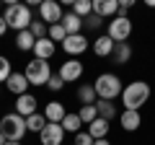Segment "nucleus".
<instances>
[{
  "mask_svg": "<svg viewBox=\"0 0 155 145\" xmlns=\"http://www.w3.org/2000/svg\"><path fill=\"white\" fill-rule=\"evenodd\" d=\"M150 99V83L145 80H132L129 86H124V93H122V104L124 109L129 112H140Z\"/></svg>",
  "mask_w": 155,
  "mask_h": 145,
  "instance_id": "obj_1",
  "label": "nucleus"
},
{
  "mask_svg": "<svg viewBox=\"0 0 155 145\" xmlns=\"http://www.w3.org/2000/svg\"><path fill=\"white\" fill-rule=\"evenodd\" d=\"M93 88L98 93V99H104V101H114L124 93V83L116 72H101L98 78H96Z\"/></svg>",
  "mask_w": 155,
  "mask_h": 145,
  "instance_id": "obj_2",
  "label": "nucleus"
},
{
  "mask_svg": "<svg viewBox=\"0 0 155 145\" xmlns=\"http://www.w3.org/2000/svg\"><path fill=\"white\" fill-rule=\"evenodd\" d=\"M5 23L8 29H16L18 34L26 31L28 26L34 23V16H31V8L26 5V3H11V5H5Z\"/></svg>",
  "mask_w": 155,
  "mask_h": 145,
  "instance_id": "obj_3",
  "label": "nucleus"
},
{
  "mask_svg": "<svg viewBox=\"0 0 155 145\" xmlns=\"http://www.w3.org/2000/svg\"><path fill=\"white\" fill-rule=\"evenodd\" d=\"M0 132L5 135V140L8 143H21V137L28 132V127H26V119L21 117V114H5V117L0 119Z\"/></svg>",
  "mask_w": 155,
  "mask_h": 145,
  "instance_id": "obj_4",
  "label": "nucleus"
},
{
  "mask_svg": "<svg viewBox=\"0 0 155 145\" xmlns=\"http://www.w3.org/2000/svg\"><path fill=\"white\" fill-rule=\"evenodd\" d=\"M52 75H54V72H52V67H49L47 60H36V57H34L26 65V80L31 86H47Z\"/></svg>",
  "mask_w": 155,
  "mask_h": 145,
  "instance_id": "obj_5",
  "label": "nucleus"
},
{
  "mask_svg": "<svg viewBox=\"0 0 155 145\" xmlns=\"http://www.w3.org/2000/svg\"><path fill=\"white\" fill-rule=\"evenodd\" d=\"M132 31H134V26H132V21H129V16H116V18L109 21V31H106V36L119 44V42H127L129 36H132Z\"/></svg>",
  "mask_w": 155,
  "mask_h": 145,
  "instance_id": "obj_6",
  "label": "nucleus"
},
{
  "mask_svg": "<svg viewBox=\"0 0 155 145\" xmlns=\"http://www.w3.org/2000/svg\"><path fill=\"white\" fill-rule=\"evenodd\" d=\"M83 62L80 60H75V57H70V60H65L60 65V70H57V75H60L65 83H75V80H80L83 78Z\"/></svg>",
  "mask_w": 155,
  "mask_h": 145,
  "instance_id": "obj_7",
  "label": "nucleus"
},
{
  "mask_svg": "<svg viewBox=\"0 0 155 145\" xmlns=\"http://www.w3.org/2000/svg\"><path fill=\"white\" fill-rule=\"evenodd\" d=\"M62 5L60 3H54V0H44L41 5H39V18L47 23V26H54V23L62 21Z\"/></svg>",
  "mask_w": 155,
  "mask_h": 145,
  "instance_id": "obj_8",
  "label": "nucleus"
},
{
  "mask_svg": "<svg viewBox=\"0 0 155 145\" xmlns=\"http://www.w3.org/2000/svg\"><path fill=\"white\" fill-rule=\"evenodd\" d=\"M62 49H65V55H70V57H80L85 49H88V36L85 34H75V36H67L65 42H62Z\"/></svg>",
  "mask_w": 155,
  "mask_h": 145,
  "instance_id": "obj_9",
  "label": "nucleus"
},
{
  "mask_svg": "<svg viewBox=\"0 0 155 145\" xmlns=\"http://www.w3.org/2000/svg\"><path fill=\"white\" fill-rule=\"evenodd\" d=\"M62 140H65V130H62V124H47L41 132H39V143L41 145H62Z\"/></svg>",
  "mask_w": 155,
  "mask_h": 145,
  "instance_id": "obj_10",
  "label": "nucleus"
},
{
  "mask_svg": "<svg viewBox=\"0 0 155 145\" xmlns=\"http://www.w3.org/2000/svg\"><path fill=\"white\" fill-rule=\"evenodd\" d=\"M93 13L96 16H101L106 21V18H116L119 16V0H93Z\"/></svg>",
  "mask_w": 155,
  "mask_h": 145,
  "instance_id": "obj_11",
  "label": "nucleus"
},
{
  "mask_svg": "<svg viewBox=\"0 0 155 145\" xmlns=\"http://www.w3.org/2000/svg\"><path fill=\"white\" fill-rule=\"evenodd\" d=\"M28 86H31V83L26 80V72H13L11 78L5 80V88L11 91L16 99H18V96H23V93H28Z\"/></svg>",
  "mask_w": 155,
  "mask_h": 145,
  "instance_id": "obj_12",
  "label": "nucleus"
},
{
  "mask_svg": "<svg viewBox=\"0 0 155 145\" xmlns=\"http://www.w3.org/2000/svg\"><path fill=\"white\" fill-rule=\"evenodd\" d=\"M119 124H122L124 132H137V130L142 127V114L124 109V112H119Z\"/></svg>",
  "mask_w": 155,
  "mask_h": 145,
  "instance_id": "obj_13",
  "label": "nucleus"
},
{
  "mask_svg": "<svg viewBox=\"0 0 155 145\" xmlns=\"http://www.w3.org/2000/svg\"><path fill=\"white\" fill-rule=\"evenodd\" d=\"M47 117V122H52V124H60L62 119L67 117V109H65V104L62 101H47V106H44V112H41Z\"/></svg>",
  "mask_w": 155,
  "mask_h": 145,
  "instance_id": "obj_14",
  "label": "nucleus"
},
{
  "mask_svg": "<svg viewBox=\"0 0 155 145\" xmlns=\"http://www.w3.org/2000/svg\"><path fill=\"white\" fill-rule=\"evenodd\" d=\"M36 96L34 93H23V96H18L16 99V114H21L23 119L26 117H31V114H36Z\"/></svg>",
  "mask_w": 155,
  "mask_h": 145,
  "instance_id": "obj_15",
  "label": "nucleus"
},
{
  "mask_svg": "<svg viewBox=\"0 0 155 145\" xmlns=\"http://www.w3.org/2000/svg\"><path fill=\"white\" fill-rule=\"evenodd\" d=\"M62 26H65V31H67V36H75V34H83V29H85V21L80 16H75L72 11H67L65 16H62Z\"/></svg>",
  "mask_w": 155,
  "mask_h": 145,
  "instance_id": "obj_16",
  "label": "nucleus"
},
{
  "mask_svg": "<svg viewBox=\"0 0 155 145\" xmlns=\"http://www.w3.org/2000/svg\"><path fill=\"white\" fill-rule=\"evenodd\" d=\"M57 52V44L49 39V36H44V39H36V47H34V55H36V60H52Z\"/></svg>",
  "mask_w": 155,
  "mask_h": 145,
  "instance_id": "obj_17",
  "label": "nucleus"
},
{
  "mask_svg": "<svg viewBox=\"0 0 155 145\" xmlns=\"http://www.w3.org/2000/svg\"><path fill=\"white\" fill-rule=\"evenodd\" d=\"M132 44L129 42H119V44L114 47V52H111V62L114 65H127L129 60H132Z\"/></svg>",
  "mask_w": 155,
  "mask_h": 145,
  "instance_id": "obj_18",
  "label": "nucleus"
},
{
  "mask_svg": "<svg viewBox=\"0 0 155 145\" xmlns=\"http://www.w3.org/2000/svg\"><path fill=\"white\" fill-rule=\"evenodd\" d=\"M114 47H116V42H114V39H109L106 34H101L98 39L93 42V55H96V57H111Z\"/></svg>",
  "mask_w": 155,
  "mask_h": 145,
  "instance_id": "obj_19",
  "label": "nucleus"
},
{
  "mask_svg": "<svg viewBox=\"0 0 155 145\" xmlns=\"http://www.w3.org/2000/svg\"><path fill=\"white\" fill-rule=\"evenodd\" d=\"M62 130H65V132H70V135H78L80 132V127H83V119H80V114L78 112H67V117L62 119Z\"/></svg>",
  "mask_w": 155,
  "mask_h": 145,
  "instance_id": "obj_20",
  "label": "nucleus"
},
{
  "mask_svg": "<svg viewBox=\"0 0 155 145\" xmlns=\"http://www.w3.org/2000/svg\"><path fill=\"white\" fill-rule=\"evenodd\" d=\"M75 96H78V101H80V106H88V104H96V101H98V93H96V88H93V86H88V83L80 86Z\"/></svg>",
  "mask_w": 155,
  "mask_h": 145,
  "instance_id": "obj_21",
  "label": "nucleus"
},
{
  "mask_svg": "<svg viewBox=\"0 0 155 145\" xmlns=\"http://www.w3.org/2000/svg\"><path fill=\"white\" fill-rule=\"evenodd\" d=\"M16 47H18L21 52H34V47H36V36L26 29V31L16 34Z\"/></svg>",
  "mask_w": 155,
  "mask_h": 145,
  "instance_id": "obj_22",
  "label": "nucleus"
},
{
  "mask_svg": "<svg viewBox=\"0 0 155 145\" xmlns=\"http://www.w3.org/2000/svg\"><path fill=\"white\" fill-rule=\"evenodd\" d=\"M88 135H91L93 140H106V135H109V122L98 117L96 122L88 124Z\"/></svg>",
  "mask_w": 155,
  "mask_h": 145,
  "instance_id": "obj_23",
  "label": "nucleus"
},
{
  "mask_svg": "<svg viewBox=\"0 0 155 145\" xmlns=\"http://www.w3.org/2000/svg\"><path fill=\"white\" fill-rule=\"evenodd\" d=\"M96 109H98V117H101V119H106V122H111V119L119 117V112H116V106L111 104V101L98 99V101H96Z\"/></svg>",
  "mask_w": 155,
  "mask_h": 145,
  "instance_id": "obj_24",
  "label": "nucleus"
},
{
  "mask_svg": "<svg viewBox=\"0 0 155 145\" xmlns=\"http://www.w3.org/2000/svg\"><path fill=\"white\" fill-rule=\"evenodd\" d=\"M70 11L75 13V16H80L85 21V18L93 13V0H72V5H70Z\"/></svg>",
  "mask_w": 155,
  "mask_h": 145,
  "instance_id": "obj_25",
  "label": "nucleus"
},
{
  "mask_svg": "<svg viewBox=\"0 0 155 145\" xmlns=\"http://www.w3.org/2000/svg\"><path fill=\"white\" fill-rule=\"evenodd\" d=\"M47 124H49V122H47V117H44V114H31V117H26V127H28V132H41V130H44L47 127Z\"/></svg>",
  "mask_w": 155,
  "mask_h": 145,
  "instance_id": "obj_26",
  "label": "nucleus"
},
{
  "mask_svg": "<svg viewBox=\"0 0 155 145\" xmlns=\"http://www.w3.org/2000/svg\"><path fill=\"white\" fill-rule=\"evenodd\" d=\"M78 114H80V119H83V124H91L98 119V109H96V104H88V106H80L78 109Z\"/></svg>",
  "mask_w": 155,
  "mask_h": 145,
  "instance_id": "obj_27",
  "label": "nucleus"
},
{
  "mask_svg": "<svg viewBox=\"0 0 155 145\" xmlns=\"http://www.w3.org/2000/svg\"><path fill=\"white\" fill-rule=\"evenodd\" d=\"M47 36H49V39L54 42V44H57V42L62 44V42L67 39V31H65V26H62V23H54V26H49V31H47Z\"/></svg>",
  "mask_w": 155,
  "mask_h": 145,
  "instance_id": "obj_28",
  "label": "nucleus"
},
{
  "mask_svg": "<svg viewBox=\"0 0 155 145\" xmlns=\"http://www.w3.org/2000/svg\"><path fill=\"white\" fill-rule=\"evenodd\" d=\"M13 75V67H11V60L0 55V83H5L8 78Z\"/></svg>",
  "mask_w": 155,
  "mask_h": 145,
  "instance_id": "obj_29",
  "label": "nucleus"
},
{
  "mask_svg": "<svg viewBox=\"0 0 155 145\" xmlns=\"http://www.w3.org/2000/svg\"><path fill=\"white\" fill-rule=\"evenodd\" d=\"M28 31H31L34 36H36V39H44V36H47V31H49V26H47L44 21H34L31 26H28Z\"/></svg>",
  "mask_w": 155,
  "mask_h": 145,
  "instance_id": "obj_30",
  "label": "nucleus"
},
{
  "mask_svg": "<svg viewBox=\"0 0 155 145\" xmlns=\"http://www.w3.org/2000/svg\"><path fill=\"white\" fill-rule=\"evenodd\" d=\"M85 26H88L91 31H98V29L104 26V18H101V16H96V13H91V16L85 18Z\"/></svg>",
  "mask_w": 155,
  "mask_h": 145,
  "instance_id": "obj_31",
  "label": "nucleus"
},
{
  "mask_svg": "<svg viewBox=\"0 0 155 145\" xmlns=\"http://www.w3.org/2000/svg\"><path fill=\"white\" fill-rule=\"evenodd\" d=\"M72 145H96V140L88 135V130H85V132L80 130V132L75 135V143H72Z\"/></svg>",
  "mask_w": 155,
  "mask_h": 145,
  "instance_id": "obj_32",
  "label": "nucleus"
},
{
  "mask_svg": "<svg viewBox=\"0 0 155 145\" xmlns=\"http://www.w3.org/2000/svg\"><path fill=\"white\" fill-rule=\"evenodd\" d=\"M47 88H49V91H54V93H57V91H62V88H65V80H62L60 75L54 72V75L49 78V83H47Z\"/></svg>",
  "mask_w": 155,
  "mask_h": 145,
  "instance_id": "obj_33",
  "label": "nucleus"
},
{
  "mask_svg": "<svg viewBox=\"0 0 155 145\" xmlns=\"http://www.w3.org/2000/svg\"><path fill=\"white\" fill-rule=\"evenodd\" d=\"M134 8V0H119V16H127Z\"/></svg>",
  "mask_w": 155,
  "mask_h": 145,
  "instance_id": "obj_34",
  "label": "nucleus"
},
{
  "mask_svg": "<svg viewBox=\"0 0 155 145\" xmlns=\"http://www.w3.org/2000/svg\"><path fill=\"white\" fill-rule=\"evenodd\" d=\"M5 31H8V23H5V18L0 16V36H5Z\"/></svg>",
  "mask_w": 155,
  "mask_h": 145,
  "instance_id": "obj_35",
  "label": "nucleus"
},
{
  "mask_svg": "<svg viewBox=\"0 0 155 145\" xmlns=\"http://www.w3.org/2000/svg\"><path fill=\"white\" fill-rule=\"evenodd\" d=\"M96 145H111L109 140H96Z\"/></svg>",
  "mask_w": 155,
  "mask_h": 145,
  "instance_id": "obj_36",
  "label": "nucleus"
},
{
  "mask_svg": "<svg viewBox=\"0 0 155 145\" xmlns=\"http://www.w3.org/2000/svg\"><path fill=\"white\" fill-rule=\"evenodd\" d=\"M5 143H8V140H5V135L0 132V145H5Z\"/></svg>",
  "mask_w": 155,
  "mask_h": 145,
  "instance_id": "obj_37",
  "label": "nucleus"
},
{
  "mask_svg": "<svg viewBox=\"0 0 155 145\" xmlns=\"http://www.w3.org/2000/svg\"><path fill=\"white\" fill-rule=\"evenodd\" d=\"M147 8H155V0H147Z\"/></svg>",
  "mask_w": 155,
  "mask_h": 145,
  "instance_id": "obj_38",
  "label": "nucleus"
},
{
  "mask_svg": "<svg viewBox=\"0 0 155 145\" xmlns=\"http://www.w3.org/2000/svg\"><path fill=\"white\" fill-rule=\"evenodd\" d=\"M5 145H21V143H5Z\"/></svg>",
  "mask_w": 155,
  "mask_h": 145,
  "instance_id": "obj_39",
  "label": "nucleus"
},
{
  "mask_svg": "<svg viewBox=\"0 0 155 145\" xmlns=\"http://www.w3.org/2000/svg\"><path fill=\"white\" fill-rule=\"evenodd\" d=\"M0 8H3V3H0Z\"/></svg>",
  "mask_w": 155,
  "mask_h": 145,
  "instance_id": "obj_40",
  "label": "nucleus"
}]
</instances>
